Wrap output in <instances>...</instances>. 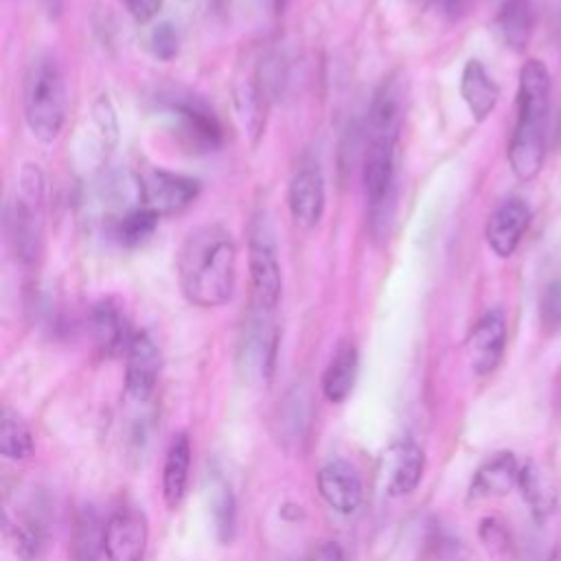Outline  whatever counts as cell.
Segmentation results:
<instances>
[{
    "label": "cell",
    "mask_w": 561,
    "mask_h": 561,
    "mask_svg": "<svg viewBox=\"0 0 561 561\" xmlns=\"http://www.w3.org/2000/svg\"><path fill=\"white\" fill-rule=\"evenodd\" d=\"M167 114L175 125L180 138L199 151H208L221 145V127L213 112L199 101L175 99L167 103Z\"/></svg>",
    "instance_id": "8fae6325"
},
{
    "label": "cell",
    "mask_w": 561,
    "mask_h": 561,
    "mask_svg": "<svg viewBox=\"0 0 561 561\" xmlns=\"http://www.w3.org/2000/svg\"><path fill=\"white\" fill-rule=\"evenodd\" d=\"M318 491L322 500L337 513L351 515L362 504V480L346 460L327 462L318 471Z\"/></svg>",
    "instance_id": "5bb4252c"
},
{
    "label": "cell",
    "mask_w": 561,
    "mask_h": 561,
    "mask_svg": "<svg viewBox=\"0 0 561 561\" xmlns=\"http://www.w3.org/2000/svg\"><path fill=\"white\" fill-rule=\"evenodd\" d=\"M397 138L368 136L364 153V188L370 206L373 224L390 215L394 199V171H397Z\"/></svg>",
    "instance_id": "8992f818"
},
{
    "label": "cell",
    "mask_w": 561,
    "mask_h": 561,
    "mask_svg": "<svg viewBox=\"0 0 561 561\" xmlns=\"http://www.w3.org/2000/svg\"><path fill=\"white\" fill-rule=\"evenodd\" d=\"M528 224H530L528 204L522 197L504 199L491 213V217L486 221V243H489V248L502 259L511 256L517 250Z\"/></svg>",
    "instance_id": "7c38bea8"
},
{
    "label": "cell",
    "mask_w": 561,
    "mask_h": 561,
    "mask_svg": "<svg viewBox=\"0 0 561 561\" xmlns=\"http://www.w3.org/2000/svg\"><path fill=\"white\" fill-rule=\"evenodd\" d=\"M213 517H215V526H217V535L221 541H230L232 533H234V497L230 493V489L226 484H219L215 489V497H213Z\"/></svg>",
    "instance_id": "4316f807"
},
{
    "label": "cell",
    "mask_w": 561,
    "mask_h": 561,
    "mask_svg": "<svg viewBox=\"0 0 561 561\" xmlns=\"http://www.w3.org/2000/svg\"><path fill=\"white\" fill-rule=\"evenodd\" d=\"M248 265H250L254 307L263 313L274 311V307L280 300L283 276H280L276 241L263 217H256L250 226Z\"/></svg>",
    "instance_id": "5b68a950"
},
{
    "label": "cell",
    "mask_w": 561,
    "mask_h": 561,
    "mask_svg": "<svg viewBox=\"0 0 561 561\" xmlns=\"http://www.w3.org/2000/svg\"><path fill=\"white\" fill-rule=\"evenodd\" d=\"M42 171L37 164H24L20 173V195L7 206V239L22 263H33L39 252V204H42Z\"/></svg>",
    "instance_id": "277c9868"
},
{
    "label": "cell",
    "mask_w": 561,
    "mask_h": 561,
    "mask_svg": "<svg viewBox=\"0 0 561 561\" xmlns=\"http://www.w3.org/2000/svg\"><path fill=\"white\" fill-rule=\"evenodd\" d=\"M237 278V245L228 228L206 224L186 234L178 252V280L184 298L202 309L230 300Z\"/></svg>",
    "instance_id": "6da1fadb"
},
{
    "label": "cell",
    "mask_w": 561,
    "mask_h": 561,
    "mask_svg": "<svg viewBox=\"0 0 561 561\" xmlns=\"http://www.w3.org/2000/svg\"><path fill=\"white\" fill-rule=\"evenodd\" d=\"M517 486L522 489V495L528 502V506L533 511V517L546 519L554 511V506H557V491L548 482V478L533 462L522 467Z\"/></svg>",
    "instance_id": "cb8c5ba5"
},
{
    "label": "cell",
    "mask_w": 561,
    "mask_h": 561,
    "mask_svg": "<svg viewBox=\"0 0 561 561\" xmlns=\"http://www.w3.org/2000/svg\"><path fill=\"white\" fill-rule=\"evenodd\" d=\"M357 348L351 342H342L322 375V394L327 401L342 403L351 394L357 377Z\"/></svg>",
    "instance_id": "7402d4cb"
},
{
    "label": "cell",
    "mask_w": 561,
    "mask_h": 561,
    "mask_svg": "<svg viewBox=\"0 0 561 561\" xmlns=\"http://www.w3.org/2000/svg\"><path fill=\"white\" fill-rule=\"evenodd\" d=\"M158 219L160 215L140 206L131 213H127L118 226H116V237L123 245L127 248H136V245H142L158 228Z\"/></svg>",
    "instance_id": "484cf974"
},
{
    "label": "cell",
    "mask_w": 561,
    "mask_h": 561,
    "mask_svg": "<svg viewBox=\"0 0 561 561\" xmlns=\"http://www.w3.org/2000/svg\"><path fill=\"white\" fill-rule=\"evenodd\" d=\"M147 541V517L138 508H121L105 524L107 561H145Z\"/></svg>",
    "instance_id": "ba28073f"
},
{
    "label": "cell",
    "mask_w": 561,
    "mask_h": 561,
    "mask_svg": "<svg viewBox=\"0 0 561 561\" xmlns=\"http://www.w3.org/2000/svg\"><path fill=\"white\" fill-rule=\"evenodd\" d=\"M548 561H561V546H557V548L552 550V554H550Z\"/></svg>",
    "instance_id": "d590c367"
},
{
    "label": "cell",
    "mask_w": 561,
    "mask_h": 561,
    "mask_svg": "<svg viewBox=\"0 0 561 561\" xmlns=\"http://www.w3.org/2000/svg\"><path fill=\"white\" fill-rule=\"evenodd\" d=\"M125 355H127V364H125L127 397L142 403L153 394V388L158 383V375L162 366L160 348L149 333L140 331V333H134Z\"/></svg>",
    "instance_id": "30bf717a"
},
{
    "label": "cell",
    "mask_w": 561,
    "mask_h": 561,
    "mask_svg": "<svg viewBox=\"0 0 561 561\" xmlns=\"http://www.w3.org/2000/svg\"><path fill=\"white\" fill-rule=\"evenodd\" d=\"M414 7H419V9H427L434 0H410Z\"/></svg>",
    "instance_id": "e575fe53"
},
{
    "label": "cell",
    "mask_w": 561,
    "mask_h": 561,
    "mask_svg": "<svg viewBox=\"0 0 561 561\" xmlns=\"http://www.w3.org/2000/svg\"><path fill=\"white\" fill-rule=\"evenodd\" d=\"M324 178L316 162L302 164L289 180L287 206L294 224L311 230L320 224L324 213Z\"/></svg>",
    "instance_id": "9c48e42d"
},
{
    "label": "cell",
    "mask_w": 561,
    "mask_h": 561,
    "mask_svg": "<svg viewBox=\"0 0 561 561\" xmlns=\"http://www.w3.org/2000/svg\"><path fill=\"white\" fill-rule=\"evenodd\" d=\"M125 7H127V11L131 13V18L136 22L145 24L151 18L158 15V11L162 7V0H125Z\"/></svg>",
    "instance_id": "1f68e13d"
},
{
    "label": "cell",
    "mask_w": 561,
    "mask_h": 561,
    "mask_svg": "<svg viewBox=\"0 0 561 561\" xmlns=\"http://www.w3.org/2000/svg\"><path fill=\"white\" fill-rule=\"evenodd\" d=\"M44 4H46V9H48L50 13H57L59 7H61V0H44Z\"/></svg>",
    "instance_id": "836d02e7"
},
{
    "label": "cell",
    "mask_w": 561,
    "mask_h": 561,
    "mask_svg": "<svg viewBox=\"0 0 561 561\" xmlns=\"http://www.w3.org/2000/svg\"><path fill=\"white\" fill-rule=\"evenodd\" d=\"M550 105V75L539 59H528L519 70L517 121L508 145V162L513 173L533 180L546 156V121Z\"/></svg>",
    "instance_id": "7a4b0ae2"
},
{
    "label": "cell",
    "mask_w": 561,
    "mask_h": 561,
    "mask_svg": "<svg viewBox=\"0 0 561 561\" xmlns=\"http://www.w3.org/2000/svg\"><path fill=\"white\" fill-rule=\"evenodd\" d=\"M533 20L528 0H504L495 15V28L508 48L524 50L533 33Z\"/></svg>",
    "instance_id": "603a6c76"
},
{
    "label": "cell",
    "mask_w": 561,
    "mask_h": 561,
    "mask_svg": "<svg viewBox=\"0 0 561 561\" xmlns=\"http://www.w3.org/2000/svg\"><path fill=\"white\" fill-rule=\"evenodd\" d=\"M140 202L145 208L162 215H175L188 208L199 195V182L195 178L153 169L140 178Z\"/></svg>",
    "instance_id": "52a82bcc"
},
{
    "label": "cell",
    "mask_w": 561,
    "mask_h": 561,
    "mask_svg": "<svg viewBox=\"0 0 561 561\" xmlns=\"http://www.w3.org/2000/svg\"><path fill=\"white\" fill-rule=\"evenodd\" d=\"M460 94L476 121H484L500 96V90L478 59H469L460 75Z\"/></svg>",
    "instance_id": "ac0fdd59"
},
{
    "label": "cell",
    "mask_w": 561,
    "mask_h": 561,
    "mask_svg": "<svg viewBox=\"0 0 561 561\" xmlns=\"http://www.w3.org/2000/svg\"><path fill=\"white\" fill-rule=\"evenodd\" d=\"M440 2H443L445 13H449V15H458L465 7V0H440Z\"/></svg>",
    "instance_id": "d6a6232c"
},
{
    "label": "cell",
    "mask_w": 561,
    "mask_h": 561,
    "mask_svg": "<svg viewBox=\"0 0 561 561\" xmlns=\"http://www.w3.org/2000/svg\"><path fill=\"white\" fill-rule=\"evenodd\" d=\"M0 451L7 460H26L33 454V436L22 416L9 408L2 410Z\"/></svg>",
    "instance_id": "d4e9b609"
},
{
    "label": "cell",
    "mask_w": 561,
    "mask_h": 561,
    "mask_svg": "<svg viewBox=\"0 0 561 561\" xmlns=\"http://www.w3.org/2000/svg\"><path fill=\"white\" fill-rule=\"evenodd\" d=\"M90 329H92V337H94L96 346L105 355H116L123 348L127 351V346L134 337V333L127 331V322H125L121 309L110 300L94 305V309L90 313Z\"/></svg>",
    "instance_id": "d6986e66"
},
{
    "label": "cell",
    "mask_w": 561,
    "mask_h": 561,
    "mask_svg": "<svg viewBox=\"0 0 561 561\" xmlns=\"http://www.w3.org/2000/svg\"><path fill=\"white\" fill-rule=\"evenodd\" d=\"M92 118H94V125L96 129L101 131L105 145H116L118 140V118H116V112H114V105L112 101L107 99V94H101L94 103H92Z\"/></svg>",
    "instance_id": "f1b7e54d"
},
{
    "label": "cell",
    "mask_w": 561,
    "mask_h": 561,
    "mask_svg": "<svg viewBox=\"0 0 561 561\" xmlns=\"http://www.w3.org/2000/svg\"><path fill=\"white\" fill-rule=\"evenodd\" d=\"M191 469V443L186 434H175L162 467V495L169 508H178L184 500Z\"/></svg>",
    "instance_id": "ffe728a7"
},
{
    "label": "cell",
    "mask_w": 561,
    "mask_h": 561,
    "mask_svg": "<svg viewBox=\"0 0 561 561\" xmlns=\"http://www.w3.org/2000/svg\"><path fill=\"white\" fill-rule=\"evenodd\" d=\"M105 552V524L94 506H83L75 515L70 535V561H101Z\"/></svg>",
    "instance_id": "44dd1931"
},
{
    "label": "cell",
    "mask_w": 561,
    "mask_h": 561,
    "mask_svg": "<svg viewBox=\"0 0 561 561\" xmlns=\"http://www.w3.org/2000/svg\"><path fill=\"white\" fill-rule=\"evenodd\" d=\"M559 145H561V123H559Z\"/></svg>",
    "instance_id": "8d00e7d4"
},
{
    "label": "cell",
    "mask_w": 561,
    "mask_h": 561,
    "mask_svg": "<svg viewBox=\"0 0 561 561\" xmlns=\"http://www.w3.org/2000/svg\"><path fill=\"white\" fill-rule=\"evenodd\" d=\"M539 316L548 333H561V280L546 285L539 300Z\"/></svg>",
    "instance_id": "83f0119b"
},
{
    "label": "cell",
    "mask_w": 561,
    "mask_h": 561,
    "mask_svg": "<svg viewBox=\"0 0 561 561\" xmlns=\"http://www.w3.org/2000/svg\"><path fill=\"white\" fill-rule=\"evenodd\" d=\"M66 81L59 64L50 55L31 61L22 83V110L31 134L39 142H53L66 121Z\"/></svg>",
    "instance_id": "3957f363"
},
{
    "label": "cell",
    "mask_w": 561,
    "mask_h": 561,
    "mask_svg": "<svg viewBox=\"0 0 561 561\" xmlns=\"http://www.w3.org/2000/svg\"><path fill=\"white\" fill-rule=\"evenodd\" d=\"M178 31L171 22H160L149 33V50L162 61H169L178 55Z\"/></svg>",
    "instance_id": "f546056e"
},
{
    "label": "cell",
    "mask_w": 561,
    "mask_h": 561,
    "mask_svg": "<svg viewBox=\"0 0 561 561\" xmlns=\"http://www.w3.org/2000/svg\"><path fill=\"white\" fill-rule=\"evenodd\" d=\"M403 83L397 77H388L373 96L368 110V136L397 138L403 125Z\"/></svg>",
    "instance_id": "2e32d148"
},
{
    "label": "cell",
    "mask_w": 561,
    "mask_h": 561,
    "mask_svg": "<svg viewBox=\"0 0 561 561\" xmlns=\"http://www.w3.org/2000/svg\"><path fill=\"white\" fill-rule=\"evenodd\" d=\"M506 342V324L500 311L484 313L471 329L465 348L473 373L489 375L502 359Z\"/></svg>",
    "instance_id": "4fadbf2b"
},
{
    "label": "cell",
    "mask_w": 561,
    "mask_h": 561,
    "mask_svg": "<svg viewBox=\"0 0 561 561\" xmlns=\"http://www.w3.org/2000/svg\"><path fill=\"white\" fill-rule=\"evenodd\" d=\"M480 539L493 552H504L508 548V535H506L504 526L495 519H484L480 524Z\"/></svg>",
    "instance_id": "4dcf8cb0"
},
{
    "label": "cell",
    "mask_w": 561,
    "mask_h": 561,
    "mask_svg": "<svg viewBox=\"0 0 561 561\" xmlns=\"http://www.w3.org/2000/svg\"><path fill=\"white\" fill-rule=\"evenodd\" d=\"M522 467L511 451H500L491 456L473 476L469 484V502L502 497L511 493L519 482Z\"/></svg>",
    "instance_id": "9a60e30c"
},
{
    "label": "cell",
    "mask_w": 561,
    "mask_h": 561,
    "mask_svg": "<svg viewBox=\"0 0 561 561\" xmlns=\"http://www.w3.org/2000/svg\"><path fill=\"white\" fill-rule=\"evenodd\" d=\"M388 456L390 458H388L386 491L392 497L412 493L423 478V467H425L423 449L412 440H401L390 447Z\"/></svg>",
    "instance_id": "e0dca14e"
}]
</instances>
